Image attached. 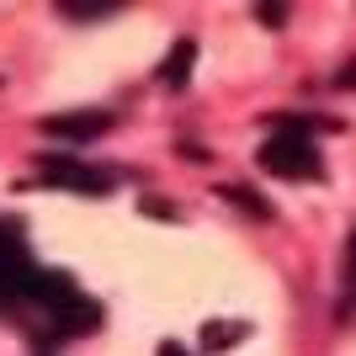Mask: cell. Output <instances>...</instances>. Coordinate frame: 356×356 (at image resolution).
<instances>
[{"label":"cell","mask_w":356,"mask_h":356,"mask_svg":"<svg viewBox=\"0 0 356 356\" xmlns=\"http://www.w3.org/2000/svg\"><path fill=\"white\" fill-rule=\"evenodd\" d=\"M38 181L43 186H70V192H86V197H102L118 186V170H102V165H80L70 154H43L38 160Z\"/></svg>","instance_id":"cell-2"},{"label":"cell","mask_w":356,"mask_h":356,"mask_svg":"<svg viewBox=\"0 0 356 356\" xmlns=\"http://www.w3.org/2000/svg\"><path fill=\"white\" fill-rule=\"evenodd\" d=\"M245 335H250L245 319H213V325H202V346H208V351H229V346H239Z\"/></svg>","instance_id":"cell-5"},{"label":"cell","mask_w":356,"mask_h":356,"mask_svg":"<svg viewBox=\"0 0 356 356\" xmlns=\"http://www.w3.org/2000/svg\"><path fill=\"white\" fill-rule=\"evenodd\" d=\"M277 134L261 144V170H271V176H282V181H319V154H314V138H309V128L298 118H277L271 122Z\"/></svg>","instance_id":"cell-1"},{"label":"cell","mask_w":356,"mask_h":356,"mask_svg":"<svg viewBox=\"0 0 356 356\" xmlns=\"http://www.w3.org/2000/svg\"><path fill=\"white\" fill-rule=\"evenodd\" d=\"M335 86H341V90H356V59H351V64H346V70H341V74H335Z\"/></svg>","instance_id":"cell-8"},{"label":"cell","mask_w":356,"mask_h":356,"mask_svg":"<svg viewBox=\"0 0 356 356\" xmlns=\"http://www.w3.org/2000/svg\"><path fill=\"white\" fill-rule=\"evenodd\" d=\"M223 202H234V208H245L250 218H271V202L261 192H250V186H218Z\"/></svg>","instance_id":"cell-6"},{"label":"cell","mask_w":356,"mask_h":356,"mask_svg":"<svg viewBox=\"0 0 356 356\" xmlns=\"http://www.w3.org/2000/svg\"><path fill=\"white\" fill-rule=\"evenodd\" d=\"M261 22H266V27H282V22H287V6H261Z\"/></svg>","instance_id":"cell-7"},{"label":"cell","mask_w":356,"mask_h":356,"mask_svg":"<svg viewBox=\"0 0 356 356\" xmlns=\"http://www.w3.org/2000/svg\"><path fill=\"white\" fill-rule=\"evenodd\" d=\"M106 128H112L106 112H59V118H43V134L70 138V144H90V138H102Z\"/></svg>","instance_id":"cell-3"},{"label":"cell","mask_w":356,"mask_h":356,"mask_svg":"<svg viewBox=\"0 0 356 356\" xmlns=\"http://www.w3.org/2000/svg\"><path fill=\"white\" fill-rule=\"evenodd\" d=\"M192 64H197V38H176L170 59L160 64V80H165L170 90H186V80H192Z\"/></svg>","instance_id":"cell-4"},{"label":"cell","mask_w":356,"mask_h":356,"mask_svg":"<svg viewBox=\"0 0 356 356\" xmlns=\"http://www.w3.org/2000/svg\"><path fill=\"white\" fill-rule=\"evenodd\" d=\"M346 271H351V282H356V229H351V239H346Z\"/></svg>","instance_id":"cell-9"},{"label":"cell","mask_w":356,"mask_h":356,"mask_svg":"<svg viewBox=\"0 0 356 356\" xmlns=\"http://www.w3.org/2000/svg\"><path fill=\"white\" fill-rule=\"evenodd\" d=\"M160 356H192V351H186V346H176V341H165V346H160Z\"/></svg>","instance_id":"cell-10"}]
</instances>
